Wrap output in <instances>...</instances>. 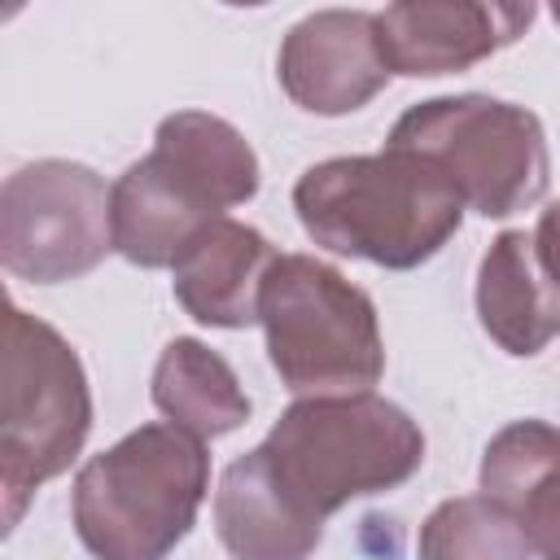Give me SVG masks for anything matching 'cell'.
Segmentation results:
<instances>
[{
    "label": "cell",
    "instance_id": "5b68a950",
    "mask_svg": "<svg viewBox=\"0 0 560 560\" xmlns=\"http://www.w3.org/2000/svg\"><path fill=\"white\" fill-rule=\"evenodd\" d=\"M258 319L267 328L271 368L293 394H368L385 372L372 298L319 258L280 254L262 280Z\"/></svg>",
    "mask_w": 560,
    "mask_h": 560
},
{
    "label": "cell",
    "instance_id": "8992f818",
    "mask_svg": "<svg viewBox=\"0 0 560 560\" xmlns=\"http://www.w3.org/2000/svg\"><path fill=\"white\" fill-rule=\"evenodd\" d=\"M92 429V398L79 354L57 328L4 311V385H0V481L4 525L13 529L22 503L57 472L70 468Z\"/></svg>",
    "mask_w": 560,
    "mask_h": 560
},
{
    "label": "cell",
    "instance_id": "3957f363",
    "mask_svg": "<svg viewBox=\"0 0 560 560\" xmlns=\"http://www.w3.org/2000/svg\"><path fill=\"white\" fill-rule=\"evenodd\" d=\"M258 459L276 490L324 525L350 499L402 486L424 464V433L376 394L306 398L280 416Z\"/></svg>",
    "mask_w": 560,
    "mask_h": 560
},
{
    "label": "cell",
    "instance_id": "5bb4252c",
    "mask_svg": "<svg viewBox=\"0 0 560 560\" xmlns=\"http://www.w3.org/2000/svg\"><path fill=\"white\" fill-rule=\"evenodd\" d=\"M214 525L232 560H306L324 534L319 521L302 516L276 490L258 451L228 464L214 494Z\"/></svg>",
    "mask_w": 560,
    "mask_h": 560
},
{
    "label": "cell",
    "instance_id": "9c48e42d",
    "mask_svg": "<svg viewBox=\"0 0 560 560\" xmlns=\"http://www.w3.org/2000/svg\"><path fill=\"white\" fill-rule=\"evenodd\" d=\"M376 13L328 9L298 22L280 48V83L311 114H350L385 88Z\"/></svg>",
    "mask_w": 560,
    "mask_h": 560
},
{
    "label": "cell",
    "instance_id": "52a82bcc",
    "mask_svg": "<svg viewBox=\"0 0 560 560\" xmlns=\"http://www.w3.org/2000/svg\"><path fill=\"white\" fill-rule=\"evenodd\" d=\"M389 149L438 162L455 179L464 206L486 219L529 210L547 192L542 122L525 105L494 96H442L411 105L394 122Z\"/></svg>",
    "mask_w": 560,
    "mask_h": 560
},
{
    "label": "cell",
    "instance_id": "ac0fdd59",
    "mask_svg": "<svg viewBox=\"0 0 560 560\" xmlns=\"http://www.w3.org/2000/svg\"><path fill=\"white\" fill-rule=\"evenodd\" d=\"M551 13H556V22H560V4H556V9H551Z\"/></svg>",
    "mask_w": 560,
    "mask_h": 560
},
{
    "label": "cell",
    "instance_id": "7a4b0ae2",
    "mask_svg": "<svg viewBox=\"0 0 560 560\" xmlns=\"http://www.w3.org/2000/svg\"><path fill=\"white\" fill-rule=\"evenodd\" d=\"M254 188L258 158L245 136L214 114L179 109L158 127L153 153L109 188L114 249L136 267H175L179 249Z\"/></svg>",
    "mask_w": 560,
    "mask_h": 560
},
{
    "label": "cell",
    "instance_id": "2e32d148",
    "mask_svg": "<svg viewBox=\"0 0 560 560\" xmlns=\"http://www.w3.org/2000/svg\"><path fill=\"white\" fill-rule=\"evenodd\" d=\"M420 560H529V542L494 499L464 494L424 521Z\"/></svg>",
    "mask_w": 560,
    "mask_h": 560
},
{
    "label": "cell",
    "instance_id": "6da1fadb",
    "mask_svg": "<svg viewBox=\"0 0 560 560\" xmlns=\"http://www.w3.org/2000/svg\"><path fill=\"white\" fill-rule=\"evenodd\" d=\"M293 210L315 245L407 271L459 232L464 197L438 162L385 144L372 158L311 166L293 188Z\"/></svg>",
    "mask_w": 560,
    "mask_h": 560
},
{
    "label": "cell",
    "instance_id": "4fadbf2b",
    "mask_svg": "<svg viewBox=\"0 0 560 560\" xmlns=\"http://www.w3.org/2000/svg\"><path fill=\"white\" fill-rule=\"evenodd\" d=\"M477 315L508 354H538L560 337V284L538 258L534 232H503L477 271Z\"/></svg>",
    "mask_w": 560,
    "mask_h": 560
},
{
    "label": "cell",
    "instance_id": "9a60e30c",
    "mask_svg": "<svg viewBox=\"0 0 560 560\" xmlns=\"http://www.w3.org/2000/svg\"><path fill=\"white\" fill-rule=\"evenodd\" d=\"M153 402L175 429L192 438H223L249 420V398L241 394L232 368L192 337H179L162 350L153 368Z\"/></svg>",
    "mask_w": 560,
    "mask_h": 560
},
{
    "label": "cell",
    "instance_id": "277c9868",
    "mask_svg": "<svg viewBox=\"0 0 560 560\" xmlns=\"http://www.w3.org/2000/svg\"><path fill=\"white\" fill-rule=\"evenodd\" d=\"M210 455L175 424H140L74 477V534L96 560H166L206 499Z\"/></svg>",
    "mask_w": 560,
    "mask_h": 560
},
{
    "label": "cell",
    "instance_id": "ba28073f",
    "mask_svg": "<svg viewBox=\"0 0 560 560\" xmlns=\"http://www.w3.org/2000/svg\"><path fill=\"white\" fill-rule=\"evenodd\" d=\"M114 245L109 192L79 162H35L4 179L0 258L13 276L57 284L92 271Z\"/></svg>",
    "mask_w": 560,
    "mask_h": 560
},
{
    "label": "cell",
    "instance_id": "30bf717a",
    "mask_svg": "<svg viewBox=\"0 0 560 560\" xmlns=\"http://www.w3.org/2000/svg\"><path fill=\"white\" fill-rule=\"evenodd\" d=\"M534 22V4H389L376 13V48L389 74H446L508 48Z\"/></svg>",
    "mask_w": 560,
    "mask_h": 560
},
{
    "label": "cell",
    "instance_id": "e0dca14e",
    "mask_svg": "<svg viewBox=\"0 0 560 560\" xmlns=\"http://www.w3.org/2000/svg\"><path fill=\"white\" fill-rule=\"evenodd\" d=\"M534 245H538L542 267H547L551 280L560 284V206L542 210V219H538V228H534Z\"/></svg>",
    "mask_w": 560,
    "mask_h": 560
},
{
    "label": "cell",
    "instance_id": "7c38bea8",
    "mask_svg": "<svg viewBox=\"0 0 560 560\" xmlns=\"http://www.w3.org/2000/svg\"><path fill=\"white\" fill-rule=\"evenodd\" d=\"M481 494L516 521L534 556L560 560V429L542 420L499 429L481 459Z\"/></svg>",
    "mask_w": 560,
    "mask_h": 560
},
{
    "label": "cell",
    "instance_id": "8fae6325",
    "mask_svg": "<svg viewBox=\"0 0 560 560\" xmlns=\"http://www.w3.org/2000/svg\"><path fill=\"white\" fill-rule=\"evenodd\" d=\"M280 254L262 232L214 219L206 223L175 258V298L179 306L210 328H245L258 319V293Z\"/></svg>",
    "mask_w": 560,
    "mask_h": 560
}]
</instances>
